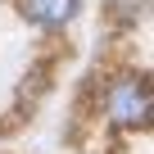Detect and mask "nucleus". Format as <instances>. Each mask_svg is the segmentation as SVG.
<instances>
[{"instance_id": "nucleus-1", "label": "nucleus", "mask_w": 154, "mask_h": 154, "mask_svg": "<svg viewBox=\"0 0 154 154\" xmlns=\"http://www.w3.org/2000/svg\"><path fill=\"white\" fill-rule=\"evenodd\" d=\"M109 113H113V122H122V127H145V122H149V86L136 82V77L118 82L113 95H109Z\"/></svg>"}, {"instance_id": "nucleus-3", "label": "nucleus", "mask_w": 154, "mask_h": 154, "mask_svg": "<svg viewBox=\"0 0 154 154\" xmlns=\"http://www.w3.org/2000/svg\"><path fill=\"white\" fill-rule=\"evenodd\" d=\"M140 14V0H113V18H122V23H131Z\"/></svg>"}, {"instance_id": "nucleus-2", "label": "nucleus", "mask_w": 154, "mask_h": 154, "mask_svg": "<svg viewBox=\"0 0 154 154\" xmlns=\"http://www.w3.org/2000/svg\"><path fill=\"white\" fill-rule=\"evenodd\" d=\"M23 14L41 27H63L77 18V0H23Z\"/></svg>"}]
</instances>
